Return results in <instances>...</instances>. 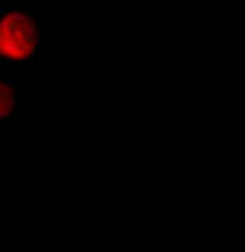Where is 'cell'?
I'll return each mask as SVG.
<instances>
[{"label":"cell","instance_id":"obj_2","mask_svg":"<svg viewBox=\"0 0 245 252\" xmlns=\"http://www.w3.org/2000/svg\"><path fill=\"white\" fill-rule=\"evenodd\" d=\"M27 79L20 74H0V140H25L30 135Z\"/></svg>","mask_w":245,"mask_h":252},{"label":"cell","instance_id":"obj_1","mask_svg":"<svg viewBox=\"0 0 245 252\" xmlns=\"http://www.w3.org/2000/svg\"><path fill=\"white\" fill-rule=\"evenodd\" d=\"M59 39V25L44 5L0 2V62L5 71L44 62Z\"/></svg>","mask_w":245,"mask_h":252},{"label":"cell","instance_id":"obj_3","mask_svg":"<svg viewBox=\"0 0 245 252\" xmlns=\"http://www.w3.org/2000/svg\"><path fill=\"white\" fill-rule=\"evenodd\" d=\"M2 71H5V66H2V62H0V74H2Z\"/></svg>","mask_w":245,"mask_h":252}]
</instances>
